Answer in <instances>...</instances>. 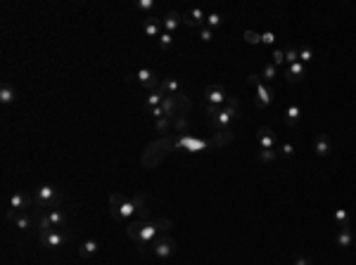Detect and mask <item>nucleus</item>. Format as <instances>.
I'll return each mask as SVG.
<instances>
[{"label": "nucleus", "instance_id": "obj_1", "mask_svg": "<svg viewBox=\"0 0 356 265\" xmlns=\"http://www.w3.org/2000/svg\"><path fill=\"white\" fill-rule=\"evenodd\" d=\"M233 140V130H219V135L216 137H197V135H169L166 140H159V142L150 144L147 150H145L143 157H150L157 152L159 157H164L169 152L173 150H185L195 154V152H202V150H209V147H219V144H226ZM159 161V159H157Z\"/></svg>", "mask_w": 356, "mask_h": 265}, {"label": "nucleus", "instance_id": "obj_2", "mask_svg": "<svg viewBox=\"0 0 356 265\" xmlns=\"http://www.w3.org/2000/svg\"><path fill=\"white\" fill-rule=\"evenodd\" d=\"M173 227V220L169 218H162V220H131L126 225V234L133 239V244L138 246L140 253H147L150 246L155 244V239L162 237V234H169Z\"/></svg>", "mask_w": 356, "mask_h": 265}, {"label": "nucleus", "instance_id": "obj_3", "mask_svg": "<svg viewBox=\"0 0 356 265\" xmlns=\"http://www.w3.org/2000/svg\"><path fill=\"white\" fill-rule=\"evenodd\" d=\"M110 216L114 218L119 225L126 227L131 220H136V204H133V199L121 194V192L112 194L110 197Z\"/></svg>", "mask_w": 356, "mask_h": 265}, {"label": "nucleus", "instance_id": "obj_4", "mask_svg": "<svg viewBox=\"0 0 356 265\" xmlns=\"http://www.w3.org/2000/svg\"><path fill=\"white\" fill-rule=\"evenodd\" d=\"M240 116V109H238V100L233 97H228V102L223 107H219L214 114H209V123H212V128L219 133V130H231L233 121Z\"/></svg>", "mask_w": 356, "mask_h": 265}, {"label": "nucleus", "instance_id": "obj_5", "mask_svg": "<svg viewBox=\"0 0 356 265\" xmlns=\"http://www.w3.org/2000/svg\"><path fill=\"white\" fill-rule=\"evenodd\" d=\"M34 199H36V213H48L53 209H60V204H62L60 190L53 187V185H41L34 192Z\"/></svg>", "mask_w": 356, "mask_h": 265}, {"label": "nucleus", "instance_id": "obj_6", "mask_svg": "<svg viewBox=\"0 0 356 265\" xmlns=\"http://www.w3.org/2000/svg\"><path fill=\"white\" fill-rule=\"evenodd\" d=\"M249 78V83H252L254 88H257V97H254V107L261 109V111H266V109H271V104H273V95L275 90L268 85V83L261 81L259 74H249L247 76Z\"/></svg>", "mask_w": 356, "mask_h": 265}, {"label": "nucleus", "instance_id": "obj_7", "mask_svg": "<svg viewBox=\"0 0 356 265\" xmlns=\"http://www.w3.org/2000/svg\"><path fill=\"white\" fill-rule=\"evenodd\" d=\"M162 111H164L166 119H176V116H185L188 109H190V97L185 95H166L164 102L159 104Z\"/></svg>", "mask_w": 356, "mask_h": 265}, {"label": "nucleus", "instance_id": "obj_8", "mask_svg": "<svg viewBox=\"0 0 356 265\" xmlns=\"http://www.w3.org/2000/svg\"><path fill=\"white\" fill-rule=\"evenodd\" d=\"M205 100H207V116L214 114L219 107H223V104L228 102V95H226V88L223 85H209V88H205Z\"/></svg>", "mask_w": 356, "mask_h": 265}, {"label": "nucleus", "instance_id": "obj_9", "mask_svg": "<svg viewBox=\"0 0 356 265\" xmlns=\"http://www.w3.org/2000/svg\"><path fill=\"white\" fill-rule=\"evenodd\" d=\"M7 209H12L17 213H31V209H36L34 192H14V194H10Z\"/></svg>", "mask_w": 356, "mask_h": 265}, {"label": "nucleus", "instance_id": "obj_10", "mask_svg": "<svg viewBox=\"0 0 356 265\" xmlns=\"http://www.w3.org/2000/svg\"><path fill=\"white\" fill-rule=\"evenodd\" d=\"M150 253L155 256V258H159V260L171 258L173 253H176V242H173V237H169V234L157 237V239H155V244L150 246Z\"/></svg>", "mask_w": 356, "mask_h": 265}, {"label": "nucleus", "instance_id": "obj_11", "mask_svg": "<svg viewBox=\"0 0 356 265\" xmlns=\"http://www.w3.org/2000/svg\"><path fill=\"white\" fill-rule=\"evenodd\" d=\"M5 220L14 223V227L21 230V232H29L36 225V220H34L31 213H17V211H12V209H7V211H5Z\"/></svg>", "mask_w": 356, "mask_h": 265}, {"label": "nucleus", "instance_id": "obj_12", "mask_svg": "<svg viewBox=\"0 0 356 265\" xmlns=\"http://www.w3.org/2000/svg\"><path fill=\"white\" fill-rule=\"evenodd\" d=\"M43 246H48V249H60V246L67 244V232L64 230H48V232H41L38 234Z\"/></svg>", "mask_w": 356, "mask_h": 265}, {"label": "nucleus", "instance_id": "obj_13", "mask_svg": "<svg viewBox=\"0 0 356 265\" xmlns=\"http://www.w3.org/2000/svg\"><path fill=\"white\" fill-rule=\"evenodd\" d=\"M181 17H183L185 26H192V28H202V26H205V21H207L205 10H199V7H190V10H185Z\"/></svg>", "mask_w": 356, "mask_h": 265}, {"label": "nucleus", "instance_id": "obj_14", "mask_svg": "<svg viewBox=\"0 0 356 265\" xmlns=\"http://www.w3.org/2000/svg\"><path fill=\"white\" fill-rule=\"evenodd\" d=\"M257 142H259L261 150H275V144H278V137H275V133L271 128H259L257 130Z\"/></svg>", "mask_w": 356, "mask_h": 265}, {"label": "nucleus", "instance_id": "obj_15", "mask_svg": "<svg viewBox=\"0 0 356 265\" xmlns=\"http://www.w3.org/2000/svg\"><path fill=\"white\" fill-rule=\"evenodd\" d=\"M136 78H138V83H140V85L147 90V93H152V90L159 88V83H157V78H155V74H152V69H147V67L138 69Z\"/></svg>", "mask_w": 356, "mask_h": 265}, {"label": "nucleus", "instance_id": "obj_16", "mask_svg": "<svg viewBox=\"0 0 356 265\" xmlns=\"http://www.w3.org/2000/svg\"><path fill=\"white\" fill-rule=\"evenodd\" d=\"M354 242H356V234H354V230H351V225L349 227H337L335 244L340 246V249H349V246H354Z\"/></svg>", "mask_w": 356, "mask_h": 265}, {"label": "nucleus", "instance_id": "obj_17", "mask_svg": "<svg viewBox=\"0 0 356 265\" xmlns=\"http://www.w3.org/2000/svg\"><path fill=\"white\" fill-rule=\"evenodd\" d=\"M143 31H145L147 38H159L162 31H164L162 19H159V17H145V19H143Z\"/></svg>", "mask_w": 356, "mask_h": 265}, {"label": "nucleus", "instance_id": "obj_18", "mask_svg": "<svg viewBox=\"0 0 356 265\" xmlns=\"http://www.w3.org/2000/svg\"><path fill=\"white\" fill-rule=\"evenodd\" d=\"M181 24H183V17H181L178 12H166V17L162 19V26H164V31H166V34H171V36L178 31V26H181Z\"/></svg>", "mask_w": 356, "mask_h": 265}, {"label": "nucleus", "instance_id": "obj_19", "mask_svg": "<svg viewBox=\"0 0 356 265\" xmlns=\"http://www.w3.org/2000/svg\"><path fill=\"white\" fill-rule=\"evenodd\" d=\"M48 220L55 230H62V227H67V223H69V213L62 211V209H53V211H48Z\"/></svg>", "mask_w": 356, "mask_h": 265}, {"label": "nucleus", "instance_id": "obj_20", "mask_svg": "<svg viewBox=\"0 0 356 265\" xmlns=\"http://www.w3.org/2000/svg\"><path fill=\"white\" fill-rule=\"evenodd\" d=\"M304 74H307V67L301 62H297L292 67H285V81L288 83H299L304 78Z\"/></svg>", "mask_w": 356, "mask_h": 265}, {"label": "nucleus", "instance_id": "obj_21", "mask_svg": "<svg viewBox=\"0 0 356 265\" xmlns=\"http://www.w3.org/2000/svg\"><path fill=\"white\" fill-rule=\"evenodd\" d=\"M164 97H166V93L164 90H152V93H147V97H145V111H152V109H157L159 104L164 102Z\"/></svg>", "mask_w": 356, "mask_h": 265}, {"label": "nucleus", "instance_id": "obj_22", "mask_svg": "<svg viewBox=\"0 0 356 265\" xmlns=\"http://www.w3.org/2000/svg\"><path fill=\"white\" fill-rule=\"evenodd\" d=\"M299 119H301L299 104H290V107L285 109V114H283V121H285V126H288V128H295L297 123H299Z\"/></svg>", "mask_w": 356, "mask_h": 265}, {"label": "nucleus", "instance_id": "obj_23", "mask_svg": "<svg viewBox=\"0 0 356 265\" xmlns=\"http://www.w3.org/2000/svg\"><path fill=\"white\" fill-rule=\"evenodd\" d=\"M314 152L318 157H328L330 152H333V142H330L328 135H318L314 140Z\"/></svg>", "mask_w": 356, "mask_h": 265}, {"label": "nucleus", "instance_id": "obj_24", "mask_svg": "<svg viewBox=\"0 0 356 265\" xmlns=\"http://www.w3.org/2000/svg\"><path fill=\"white\" fill-rule=\"evenodd\" d=\"M133 199V204H136V218L138 220H150V209H147V201H145L143 194H136Z\"/></svg>", "mask_w": 356, "mask_h": 265}, {"label": "nucleus", "instance_id": "obj_25", "mask_svg": "<svg viewBox=\"0 0 356 265\" xmlns=\"http://www.w3.org/2000/svg\"><path fill=\"white\" fill-rule=\"evenodd\" d=\"M14 100H17V90H14V85L3 83V85H0V102H3V107L14 104Z\"/></svg>", "mask_w": 356, "mask_h": 265}, {"label": "nucleus", "instance_id": "obj_26", "mask_svg": "<svg viewBox=\"0 0 356 265\" xmlns=\"http://www.w3.org/2000/svg\"><path fill=\"white\" fill-rule=\"evenodd\" d=\"M97 251H100V244H97L95 239H86V242L79 246V256H81V258H86V260L93 258Z\"/></svg>", "mask_w": 356, "mask_h": 265}, {"label": "nucleus", "instance_id": "obj_27", "mask_svg": "<svg viewBox=\"0 0 356 265\" xmlns=\"http://www.w3.org/2000/svg\"><path fill=\"white\" fill-rule=\"evenodd\" d=\"M159 90H164L166 95H181L183 85L176 78H164V81H159Z\"/></svg>", "mask_w": 356, "mask_h": 265}, {"label": "nucleus", "instance_id": "obj_28", "mask_svg": "<svg viewBox=\"0 0 356 265\" xmlns=\"http://www.w3.org/2000/svg\"><path fill=\"white\" fill-rule=\"evenodd\" d=\"M278 76H281V69L275 67V64H271V62H266V64L261 67V81L264 83H273Z\"/></svg>", "mask_w": 356, "mask_h": 265}, {"label": "nucleus", "instance_id": "obj_29", "mask_svg": "<svg viewBox=\"0 0 356 265\" xmlns=\"http://www.w3.org/2000/svg\"><path fill=\"white\" fill-rule=\"evenodd\" d=\"M333 220L337 223V227H349L351 225V216H349V211H344V209H337V211L333 213Z\"/></svg>", "mask_w": 356, "mask_h": 265}, {"label": "nucleus", "instance_id": "obj_30", "mask_svg": "<svg viewBox=\"0 0 356 265\" xmlns=\"http://www.w3.org/2000/svg\"><path fill=\"white\" fill-rule=\"evenodd\" d=\"M173 128V119H159V121H155V130H157L159 135H166V133H169V130Z\"/></svg>", "mask_w": 356, "mask_h": 265}, {"label": "nucleus", "instance_id": "obj_31", "mask_svg": "<svg viewBox=\"0 0 356 265\" xmlns=\"http://www.w3.org/2000/svg\"><path fill=\"white\" fill-rule=\"evenodd\" d=\"M190 128V121H188V116H176L173 119V130H176L178 135H185V130Z\"/></svg>", "mask_w": 356, "mask_h": 265}, {"label": "nucleus", "instance_id": "obj_32", "mask_svg": "<svg viewBox=\"0 0 356 265\" xmlns=\"http://www.w3.org/2000/svg\"><path fill=\"white\" fill-rule=\"evenodd\" d=\"M205 26H209V28H212V31H214V28H221V26H223V17H221V14H216V12L207 14Z\"/></svg>", "mask_w": 356, "mask_h": 265}, {"label": "nucleus", "instance_id": "obj_33", "mask_svg": "<svg viewBox=\"0 0 356 265\" xmlns=\"http://www.w3.org/2000/svg\"><path fill=\"white\" fill-rule=\"evenodd\" d=\"M271 64H275L278 69H285V50L275 48L273 52H271Z\"/></svg>", "mask_w": 356, "mask_h": 265}, {"label": "nucleus", "instance_id": "obj_34", "mask_svg": "<svg viewBox=\"0 0 356 265\" xmlns=\"http://www.w3.org/2000/svg\"><path fill=\"white\" fill-rule=\"evenodd\" d=\"M157 41H159V50H171L173 48V36L166 34V31H162V36H159Z\"/></svg>", "mask_w": 356, "mask_h": 265}, {"label": "nucleus", "instance_id": "obj_35", "mask_svg": "<svg viewBox=\"0 0 356 265\" xmlns=\"http://www.w3.org/2000/svg\"><path fill=\"white\" fill-rule=\"evenodd\" d=\"M297 52H299V62H301V64H309V62L314 60V50L309 48V45H301V48H297Z\"/></svg>", "mask_w": 356, "mask_h": 265}, {"label": "nucleus", "instance_id": "obj_36", "mask_svg": "<svg viewBox=\"0 0 356 265\" xmlns=\"http://www.w3.org/2000/svg\"><path fill=\"white\" fill-rule=\"evenodd\" d=\"M278 157H281V154H278L275 150H261L259 152V161L261 163H271V161H275Z\"/></svg>", "mask_w": 356, "mask_h": 265}, {"label": "nucleus", "instance_id": "obj_37", "mask_svg": "<svg viewBox=\"0 0 356 265\" xmlns=\"http://www.w3.org/2000/svg\"><path fill=\"white\" fill-rule=\"evenodd\" d=\"M297 62H299V52H297V48L285 50V67H292V64H297Z\"/></svg>", "mask_w": 356, "mask_h": 265}, {"label": "nucleus", "instance_id": "obj_38", "mask_svg": "<svg viewBox=\"0 0 356 265\" xmlns=\"http://www.w3.org/2000/svg\"><path fill=\"white\" fill-rule=\"evenodd\" d=\"M278 154H281V157H285V159L295 157V144H292V142H283L281 150H278Z\"/></svg>", "mask_w": 356, "mask_h": 265}, {"label": "nucleus", "instance_id": "obj_39", "mask_svg": "<svg viewBox=\"0 0 356 265\" xmlns=\"http://www.w3.org/2000/svg\"><path fill=\"white\" fill-rule=\"evenodd\" d=\"M199 41H205V43H209V41H214V31L209 26H202L199 28Z\"/></svg>", "mask_w": 356, "mask_h": 265}, {"label": "nucleus", "instance_id": "obj_40", "mask_svg": "<svg viewBox=\"0 0 356 265\" xmlns=\"http://www.w3.org/2000/svg\"><path fill=\"white\" fill-rule=\"evenodd\" d=\"M136 7L143 10V12H150V10H155V0H138Z\"/></svg>", "mask_w": 356, "mask_h": 265}, {"label": "nucleus", "instance_id": "obj_41", "mask_svg": "<svg viewBox=\"0 0 356 265\" xmlns=\"http://www.w3.org/2000/svg\"><path fill=\"white\" fill-rule=\"evenodd\" d=\"M261 45H275V34L264 31V34H261Z\"/></svg>", "mask_w": 356, "mask_h": 265}, {"label": "nucleus", "instance_id": "obj_42", "mask_svg": "<svg viewBox=\"0 0 356 265\" xmlns=\"http://www.w3.org/2000/svg\"><path fill=\"white\" fill-rule=\"evenodd\" d=\"M245 41L252 43V45H257V43H261V34H254V31H245Z\"/></svg>", "mask_w": 356, "mask_h": 265}, {"label": "nucleus", "instance_id": "obj_43", "mask_svg": "<svg viewBox=\"0 0 356 265\" xmlns=\"http://www.w3.org/2000/svg\"><path fill=\"white\" fill-rule=\"evenodd\" d=\"M295 265H311V263H309V258H304V256H297Z\"/></svg>", "mask_w": 356, "mask_h": 265}, {"label": "nucleus", "instance_id": "obj_44", "mask_svg": "<svg viewBox=\"0 0 356 265\" xmlns=\"http://www.w3.org/2000/svg\"><path fill=\"white\" fill-rule=\"evenodd\" d=\"M354 244H356V242H354Z\"/></svg>", "mask_w": 356, "mask_h": 265}, {"label": "nucleus", "instance_id": "obj_45", "mask_svg": "<svg viewBox=\"0 0 356 265\" xmlns=\"http://www.w3.org/2000/svg\"><path fill=\"white\" fill-rule=\"evenodd\" d=\"M311 265H314V263H311Z\"/></svg>", "mask_w": 356, "mask_h": 265}]
</instances>
